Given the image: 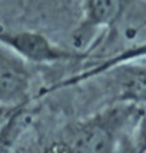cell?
<instances>
[{"instance_id": "6da1fadb", "label": "cell", "mask_w": 146, "mask_h": 153, "mask_svg": "<svg viewBox=\"0 0 146 153\" xmlns=\"http://www.w3.org/2000/svg\"><path fill=\"white\" fill-rule=\"evenodd\" d=\"M30 76L25 60L0 45V103L17 105L26 99Z\"/></svg>"}, {"instance_id": "7a4b0ae2", "label": "cell", "mask_w": 146, "mask_h": 153, "mask_svg": "<svg viewBox=\"0 0 146 153\" xmlns=\"http://www.w3.org/2000/svg\"><path fill=\"white\" fill-rule=\"evenodd\" d=\"M0 45L12 50L20 59L30 62L59 60L65 54L46 37L33 32H0Z\"/></svg>"}, {"instance_id": "3957f363", "label": "cell", "mask_w": 146, "mask_h": 153, "mask_svg": "<svg viewBox=\"0 0 146 153\" xmlns=\"http://www.w3.org/2000/svg\"><path fill=\"white\" fill-rule=\"evenodd\" d=\"M110 136L102 127H87L76 134L72 153H109Z\"/></svg>"}]
</instances>
